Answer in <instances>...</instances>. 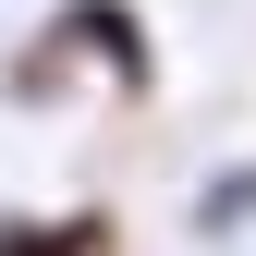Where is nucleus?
Returning a JSON list of instances; mask_svg holds the SVG:
<instances>
[{"label":"nucleus","instance_id":"nucleus-1","mask_svg":"<svg viewBox=\"0 0 256 256\" xmlns=\"http://www.w3.org/2000/svg\"><path fill=\"white\" fill-rule=\"evenodd\" d=\"M61 37H74V61L110 86V98H158V37H146V12L134 0H61Z\"/></svg>","mask_w":256,"mask_h":256},{"label":"nucleus","instance_id":"nucleus-2","mask_svg":"<svg viewBox=\"0 0 256 256\" xmlns=\"http://www.w3.org/2000/svg\"><path fill=\"white\" fill-rule=\"evenodd\" d=\"M0 256H122L110 208H37V220H0Z\"/></svg>","mask_w":256,"mask_h":256},{"label":"nucleus","instance_id":"nucleus-3","mask_svg":"<svg viewBox=\"0 0 256 256\" xmlns=\"http://www.w3.org/2000/svg\"><path fill=\"white\" fill-rule=\"evenodd\" d=\"M196 232H208V244L256 232V158H232V171H208V196H196Z\"/></svg>","mask_w":256,"mask_h":256}]
</instances>
